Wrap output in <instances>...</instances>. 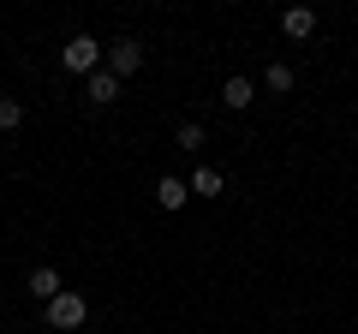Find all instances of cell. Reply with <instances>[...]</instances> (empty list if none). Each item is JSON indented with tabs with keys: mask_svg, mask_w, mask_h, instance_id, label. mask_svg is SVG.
<instances>
[{
	"mask_svg": "<svg viewBox=\"0 0 358 334\" xmlns=\"http://www.w3.org/2000/svg\"><path fill=\"white\" fill-rule=\"evenodd\" d=\"M60 66H66V72L96 78V72H102V42H96V36H72V42L60 48Z\"/></svg>",
	"mask_w": 358,
	"mask_h": 334,
	"instance_id": "6da1fadb",
	"label": "cell"
},
{
	"mask_svg": "<svg viewBox=\"0 0 358 334\" xmlns=\"http://www.w3.org/2000/svg\"><path fill=\"white\" fill-rule=\"evenodd\" d=\"M138 66H143V42H138V36H120V42H108V72H114L120 84H126V78L138 72Z\"/></svg>",
	"mask_w": 358,
	"mask_h": 334,
	"instance_id": "7a4b0ae2",
	"label": "cell"
},
{
	"mask_svg": "<svg viewBox=\"0 0 358 334\" xmlns=\"http://www.w3.org/2000/svg\"><path fill=\"white\" fill-rule=\"evenodd\" d=\"M48 328H84V293L48 298Z\"/></svg>",
	"mask_w": 358,
	"mask_h": 334,
	"instance_id": "3957f363",
	"label": "cell"
},
{
	"mask_svg": "<svg viewBox=\"0 0 358 334\" xmlns=\"http://www.w3.org/2000/svg\"><path fill=\"white\" fill-rule=\"evenodd\" d=\"M185 197H192V185L179 180V173H167V180H155V203H162V209H185Z\"/></svg>",
	"mask_w": 358,
	"mask_h": 334,
	"instance_id": "277c9868",
	"label": "cell"
},
{
	"mask_svg": "<svg viewBox=\"0 0 358 334\" xmlns=\"http://www.w3.org/2000/svg\"><path fill=\"white\" fill-rule=\"evenodd\" d=\"M30 293H36L42 305H48V298H60V293H66V286H60V269H48V263H42V269L30 275Z\"/></svg>",
	"mask_w": 358,
	"mask_h": 334,
	"instance_id": "5b68a950",
	"label": "cell"
},
{
	"mask_svg": "<svg viewBox=\"0 0 358 334\" xmlns=\"http://www.w3.org/2000/svg\"><path fill=\"white\" fill-rule=\"evenodd\" d=\"M281 30H287V36H310V30H317V13H310V6H287Z\"/></svg>",
	"mask_w": 358,
	"mask_h": 334,
	"instance_id": "8992f818",
	"label": "cell"
},
{
	"mask_svg": "<svg viewBox=\"0 0 358 334\" xmlns=\"http://www.w3.org/2000/svg\"><path fill=\"white\" fill-rule=\"evenodd\" d=\"M185 185H192V197H221V191H227V180H221L215 167H197Z\"/></svg>",
	"mask_w": 358,
	"mask_h": 334,
	"instance_id": "52a82bcc",
	"label": "cell"
},
{
	"mask_svg": "<svg viewBox=\"0 0 358 334\" xmlns=\"http://www.w3.org/2000/svg\"><path fill=\"white\" fill-rule=\"evenodd\" d=\"M90 102H96V108L120 102V78H114V72H96V78H90Z\"/></svg>",
	"mask_w": 358,
	"mask_h": 334,
	"instance_id": "ba28073f",
	"label": "cell"
},
{
	"mask_svg": "<svg viewBox=\"0 0 358 334\" xmlns=\"http://www.w3.org/2000/svg\"><path fill=\"white\" fill-rule=\"evenodd\" d=\"M221 102H227V108H251V102H257L251 78H227V90H221Z\"/></svg>",
	"mask_w": 358,
	"mask_h": 334,
	"instance_id": "9c48e42d",
	"label": "cell"
},
{
	"mask_svg": "<svg viewBox=\"0 0 358 334\" xmlns=\"http://www.w3.org/2000/svg\"><path fill=\"white\" fill-rule=\"evenodd\" d=\"M293 84H299V72H293V66H287V60H268V90H275V96H287Z\"/></svg>",
	"mask_w": 358,
	"mask_h": 334,
	"instance_id": "30bf717a",
	"label": "cell"
},
{
	"mask_svg": "<svg viewBox=\"0 0 358 334\" xmlns=\"http://www.w3.org/2000/svg\"><path fill=\"white\" fill-rule=\"evenodd\" d=\"M24 126V102L18 96H0V131H18Z\"/></svg>",
	"mask_w": 358,
	"mask_h": 334,
	"instance_id": "8fae6325",
	"label": "cell"
},
{
	"mask_svg": "<svg viewBox=\"0 0 358 334\" xmlns=\"http://www.w3.org/2000/svg\"><path fill=\"white\" fill-rule=\"evenodd\" d=\"M179 150H203V126H197V119L179 126Z\"/></svg>",
	"mask_w": 358,
	"mask_h": 334,
	"instance_id": "7c38bea8",
	"label": "cell"
}]
</instances>
